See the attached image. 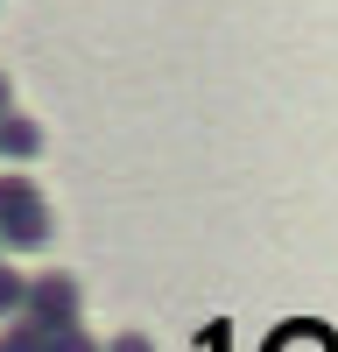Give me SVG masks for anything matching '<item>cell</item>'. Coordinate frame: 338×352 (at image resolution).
Returning a JSON list of instances; mask_svg holds the SVG:
<instances>
[{
    "mask_svg": "<svg viewBox=\"0 0 338 352\" xmlns=\"http://www.w3.org/2000/svg\"><path fill=\"white\" fill-rule=\"evenodd\" d=\"M21 289H28V282H21L14 268H0V317H14V310H21Z\"/></svg>",
    "mask_w": 338,
    "mask_h": 352,
    "instance_id": "obj_7",
    "label": "cell"
},
{
    "mask_svg": "<svg viewBox=\"0 0 338 352\" xmlns=\"http://www.w3.org/2000/svg\"><path fill=\"white\" fill-rule=\"evenodd\" d=\"M0 155H8V162H36L43 155V127L36 120H28V113H0Z\"/></svg>",
    "mask_w": 338,
    "mask_h": 352,
    "instance_id": "obj_3",
    "label": "cell"
},
{
    "mask_svg": "<svg viewBox=\"0 0 338 352\" xmlns=\"http://www.w3.org/2000/svg\"><path fill=\"white\" fill-rule=\"evenodd\" d=\"M49 352H106V345L84 331V324H71V331H56V338H49Z\"/></svg>",
    "mask_w": 338,
    "mask_h": 352,
    "instance_id": "obj_6",
    "label": "cell"
},
{
    "mask_svg": "<svg viewBox=\"0 0 338 352\" xmlns=\"http://www.w3.org/2000/svg\"><path fill=\"white\" fill-rule=\"evenodd\" d=\"M21 317H28V324H36V331H71L78 324V282L71 275H36V282H28L21 289Z\"/></svg>",
    "mask_w": 338,
    "mask_h": 352,
    "instance_id": "obj_2",
    "label": "cell"
},
{
    "mask_svg": "<svg viewBox=\"0 0 338 352\" xmlns=\"http://www.w3.org/2000/svg\"><path fill=\"white\" fill-rule=\"evenodd\" d=\"M49 240V204L28 176H0V247H43Z\"/></svg>",
    "mask_w": 338,
    "mask_h": 352,
    "instance_id": "obj_1",
    "label": "cell"
},
{
    "mask_svg": "<svg viewBox=\"0 0 338 352\" xmlns=\"http://www.w3.org/2000/svg\"><path fill=\"white\" fill-rule=\"evenodd\" d=\"M0 352H49V331H36V324L14 310V317H8V331H0Z\"/></svg>",
    "mask_w": 338,
    "mask_h": 352,
    "instance_id": "obj_5",
    "label": "cell"
},
{
    "mask_svg": "<svg viewBox=\"0 0 338 352\" xmlns=\"http://www.w3.org/2000/svg\"><path fill=\"white\" fill-rule=\"evenodd\" d=\"M106 352H155V345H148V338H141V331H127V338H113Z\"/></svg>",
    "mask_w": 338,
    "mask_h": 352,
    "instance_id": "obj_8",
    "label": "cell"
},
{
    "mask_svg": "<svg viewBox=\"0 0 338 352\" xmlns=\"http://www.w3.org/2000/svg\"><path fill=\"white\" fill-rule=\"evenodd\" d=\"M14 106V85H8V71H0V113H8Z\"/></svg>",
    "mask_w": 338,
    "mask_h": 352,
    "instance_id": "obj_9",
    "label": "cell"
},
{
    "mask_svg": "<svg viewBox=\"0 0 338 352\" xmlns=\"http://www.w3.org/2000/svg\"><path fill=\"white\" fill-rule=\"evenodd\" d=\"M268 352H338V338H331L324 324H282V331L268 338Z\"/></svg>",
    "mask_w": 338,
    "mask_h": 352,
    "instance_id": "obj_4",
    "label": "cell"
}]
</instances>
